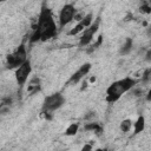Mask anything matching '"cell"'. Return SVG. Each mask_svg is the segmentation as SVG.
I'll return each instance as SVG.
<instances>
[{
	"label": "cell",
	"mask_w": 151,
	"mask_h": 151,
	"mask_svg": "<svg viewBox=\"0 0 151 151\" xmlns=\"http://www.w3.org/2000/svg\"><path fill=\"white\" fill-rule=\"evenodd\" d=\"M57 35V25L53 19L51 9L44 4L41 6L38 22L34 27V31L29 38L31 42L37 41H47Z\"/></svg>",
	"instance_id": "obj_1"
},
{
	"label": "cell",
	"mask_w": 151,
	"mask_h": 151,
	"mask_svg": "<svg viewBox=\"0 0 151 151\" xmlns=\"http://www.w3.org/2000/svg\"><path fill=\"white\" fill-rule=\"evenodd\" d=\"M138 80H136L134 78L131 77H125L123 79L116 80L113 81L107 88H106V97H105V101L113 104L117 100L120 99V97L129 92L130 90H132L136 85H137Z\"/></svg>",
	"instance_id": "obj_2"
},
{
	"label": "cell",
	"mask_w": 151,
	"mask_h": 151,
	"mask_svg": "<svg viewBox=\"0 0 151 151\" xmlns=\"http://www.w3.org/2000/svg\"><path fill=\"white\" fill-rule=\"evenodd\" d=\"M65 103V97L60 92L52 93L47 97H45L42 101V109L41 112L46 116V118H50V114H52L53 111L60 109Z\"/></svg>",
	"instance_id": "obj_3"
},
{
	"label": "cell",
	"mask_w": 151,
	"mask_h": 151,
	"mask_svg": "<svg viewBox=\"0 0 151 151\" xmlns=\"http://www.w3.org/2000/svg\"><path fill=\"white\" fill-rule=\"evenodd\" d=\"M26 60H27V51H26L25 45L21 44L17 47V50L13 53L7 55V58H6V68H8V70L18 68Z\"/></svg>",
	"instance_id": "obj_4"
},
{
	"label": "cell",
	"mask_w": 151,
	"mask_h": 151,
	"mask_svg": "<svg viewBox=\"0 0 151 151\" xmlns=\"http://www.w3.org/2000/svg\"><path fill=\"white\" fill-rule=\"evenodd\" d=\"M99 25H100V17H97V18L93 20V22H92L88 27H86V28L83 31L81 37L79 38V46H81V47L87 46V45L92 41L93 35L96 34V32H97L98 28H99Z\"/></svg>",
	"instance_id": "obj_5"
},
{
	"label": "cell",
	"mask_w": 151,
	"mask_h": 151,
	"mask_svg": "<svg viewBox=\"0 0 151 151\" xmlns=\"http://www.w3.org/2000/svg\"><path fill=\"white\" fill-rule=\"evenodd\" d=\"M77 15V9L72 4H66L63 6L59 13V28H64L66 25H68L74 17Z\"/></svg>",
	"instance_id": "obj_6"
},
{
	"label": "cell",
	"mask_w": 151,
	"mask_h": 151,
	"mask_svg": "<svg viewBox=\"0 0 151 151\" xmlns=\"http://www.w3.org/2000/svg\"><path fill=\"white\" fill-rule=\"evenodd\" d=\"M31 73H32V64H31V61L27 59L22 65H20L18 68H15L14 76H15V81H17V84H18L20 87L24 86L25 83L27 81V79H28V77H29Z\"/></svg>",
	"instance_id": "obj_7"
},
{
	"label": "cell",
	"mask_w": 151,
	"mask_h": 151,
	"mask_svg": "<svg viewBox=\"0 0 151 151\" xmlns=\"http://www.w3.org/2000/svg\"><path fill=\"white\" fill-rule=\"evenodd\" d=\"M91 71V64L90 63H85V64H83L71 77H70V79L67 80V85L68 86H71V85H77L85 76H87L88 74V72Z\"/></svg>",
	"instance_id": "obj_8"
},
{
	"label": "cell",
	"mask_w": 151,
	"mask_h": 151,
	"mask_svg": "<svg viewBox=\"0 0 151 151\" xmlns=\"http://www.w3.org/2000/svg\"><path fill=\"white\" fill-rule=\"evenodd\" d=\"M92 22H93V14H92V13H87L86 15H84V18H83L81 20L78 21V24H77L73 28H71V31L68 32V35H76V34L83 32V31H84L86 27H88Z\"/></svg>",
	"instance_id": "obj_9"
},
{
	"label": "cell",
	"mask_w": 151,
	"mask_h": 151,
	"mask_svg": "<svg viewBox=\"0 0 151 151\" xmlns=\"http://www.w3.org/2000/svg\"><path fill=\"white\" fill-rule=\"evenodd\" d=\"M40 87H41L40 79H39V78H33V79H31L29 84L27 85V93H28L29 96H32V94L39 92V91H40Z\"/></svg>",
	"instance_id": "obj_10"
},
{
	"label": "cell",
	"mask_w": 151,
	"mask_h": 151,
	"mask_svg": "<svg viewBox=\"0 0 151 151\" xmlns=\"http://www.w3.org/2000/svg\"><path fill=\"white\" fill-rule=\"evenodd\" d=\"M145 129V117L142 114L137 118L136 123H133V134H138L143 132Z\"/></svg>",
	"instance_id": "obj_11"
},
{
	"label": "cell",
	"mask_w": 151,
	"mask_h": 151,
	"mask_svg": "<svg viewBox=\"0 0 151 151\" xmlns=\"http://www.w3.org/2000/svg\"><path fill=\"white\" fill-rule=\"evenodd\" d=\"M132 45H133V40H132V38H126V40L124 41V44H123L122 47H120L119 53H120L122 55H126V54H129V53L131 52V50H132Z\"/></svg>",
	"instance_id": "obj_12"
},
{
	"label": "cell",
	"mask_w": 151,
	"mask_h": 151,
	"mask_svg": "<svg viewBox=\"0 0 151 151\" xmlns=\"http://www.w3.org/2000/svg\"><path fill=\"white\" fill-rule=\"evenodd\" d=\"M119 129L122 132H130V130L132 129V120L131 119H124L122 120L120 125H119Z\"/></svg>",
	"instance_id": "obj_13"
},
{
	"label": "cell",
	"mask_w": 151,
	"mask_h": 151,
	"mask_svg": "<svg viewBox=\"0 0 151 151\" xmlns=\"http://www.w3.org/2000/svg\"><path fill=\"white\" fill-rule=\"evenodd\" d=\"M85 129H86V130L94 131L98 136H100V133H101V131H103V127H101L98 123H88L87 125H85Z\"/></svg>",
	"instance_id": "obj_14"
},
{
	"label": "cell",
	"mask_w": 151,
	"mask_h": 151,
	"mask_svg": "<svg viewBox=\"0 0 151 151\" xmlns=\"http://www.w3.org/2000/svg\"><path fill=\"white\" fill-rule=\"evenodd\" d=\"M79 129V124L78 123H72L71 125H68V127L65 130V134L66 136H74L78 132Z\"/></svg>",
	"instance_id": "obj_15"
},
{
	"label": "cell",
	"mask_w": 151,
	"mask_h": 151,
	"mask_svg": "<svg viewBox=\"0 0 151 151\" xmlns=\"http://www.w3.org/2000/svg\"><path fill=\"white\" fill-rule=\"evenodd\" d=\"M140 81H142L143 84H149V83H151V67L144 71Z\"/></svg>",
	"instance_id": "obj_16"
},
{
	"label": "cell",
	"mask_w": 151,
	"mask_h": 151,
	"mask_svg": "<svg viewBox=\"0 0 151 151\" xmlns=\"http://www.w3.org/2000/svg\"><path fill=\"white\" fill-rule=\"evenodd\" d=\"M139 11L142 12V13H145V14H149V13H151V6L147 4V1H145L140 7H139Z\"/></svg>",
	"instance_id": "obj_17"
},
{
	"label": "cell",
	"mask_w": 151,
	"mask_h": 151,
	"mask_svg": "<svg viewBox=\"0 0 151 151\" xmlns=\"http://www.w3.org/2000/svg\"><path fill=\"white\" fill-rule=\"evenodd\" d=\"M145 60L147 63H151V48H149L146 51V53H145Z\"/></svg>",
	"instance_id": "obj_18"
},
{
	"label": "cell",
	"mask_w": 151,
	"mask_h": 151,
	"mask_svg": "<svg viewBox=\"0 0 151 151\" xmlns=\"http://www.w3.org/2000/svg\"><path fill=\"white\" fill-rule=\"evenodd\" d=\"M146 100L147 101H151V88L147 91V93H146Z\"/></svg>",
	"instance_id": "obj_19"
},
{
	"label": "cell",
	"mask_w": 151,
	"mask_h": 151,
	"mask_svg": "<svg viewBox=\"0 0 151 151\" xmlns=\"http://www.w3.org/2000/svg\"><path fill=\"white\" fill-rule=\"evenodd\" d=\"M146 34H147V37H150V38H151V26L147 28V31H146Z\"/></svg>",
	"instance_id": "obj_20"
},
{
	"label": "cell",
	"mask_w": 151,
	"mask_h": 151,
	"mask_svg": "<svg viewBox=\"0 0 151 151\" xmlns=\"http://www.w3.org/2000/svg\"><path fill=\"white\" fill-rule=\"evenodd\" d=\"M146 1H147V4H149V5L151 6V0H146Z\"/></svg>",
	"instance_id": "obj_21"
},
{
	"label": "cell",
	"mask_w": 151,
	"mask_h": 151,
	"mask_svg": "<svg viewBox=\"0 0 151 151\" xmlns=\"http://www.w3.org/2000/svg\"><path fill=\"white\" fill-rule=\"evenodd\" d=\"M0 1H5V0H0Z\"/></svg>",
	"instance_id": "obj_22"
}]
</instances>
